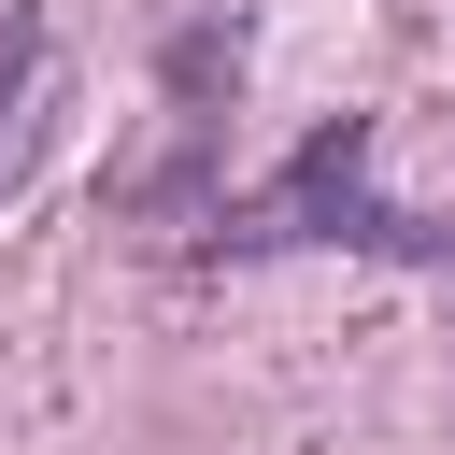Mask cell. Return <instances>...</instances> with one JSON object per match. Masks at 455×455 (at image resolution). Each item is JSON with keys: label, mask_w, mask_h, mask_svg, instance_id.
<instances>
[{"label": "cell", "mask_w": 455, "mask_h": 455, "mask_svg": "<svg viewBox=\"0 0 455 455\" xmlns=\"http://www.w3.org/2000/svg\"><path fill=\"white\" fill-rule=\"evenodd\" d=\"M242 242H370V256H427V228L370 199V114L313 128V156L256 199V228H242Z\"/></svg>", "instance_id": "cell-1"}, {"label": "cell", "mask_w": 455, "mask_h": 455, "mask_svg": "<svg viewBox=\"0 0 455 455\" xmlns=\"http://www.w3.org/2000/svg\"><path fill=\"white\" fill-rule=\"evenodd\" d=\"M28 71H43V43H28V28L0 14V142H14V100H28Z\"/></svg>", "instance_id": "cell-2"}]
</instances>
